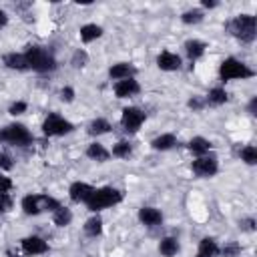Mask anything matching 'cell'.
I'll return each mask as SVG.
<instances>
[{
  "mask_svg": "<svg viewBox=\"0 0 257 257\" xmlns=\"http://www.w3.org/2000/svg\"><path fill=\"white\" fill-rule=\"evenodd\" d=\"M191 169H193V173H195L197 177H213V175H217L219 165H217V159H215V157L203 155V157H197V159L193 161Z\"/></svg>",
  "mask_w": 257,
  "mask_h": 257,
  "instance_id": "8",
  "label": "cell"
},
{
  "mask_svg": "<svg viewBox=\"0 0 257 257\" xmlns=\"http://www.w3.org/2000/svg\"><path fill=\"white\" fill-rule=\"evenodd\" d=\"M255 72L241 60L237 58H225L219 66V76L221 80H235V78H251Z\"/></svg>",
  "mask_w": 257,
  "mask_h": 257,
  "instance_id": "5",
  "label": "cell"
},
{
  "mask_svg": "<svg viewBox=\"0 0 257 257\" xmlns=\"http://www.w3.org/2000/svg\"><path fill=\"white\" fill-rule=\"evenodd\" d=\"M203 104H205V102H203L201 98H191V100H189V106H191L193 110H201Z\"/></svg>",
  "mask_w": 257,
  "mask_h": 257,
  "instance_id": "39",
  "label": "cell"
},
{
  "mask_svg": "<svg viewBox=\"0 0 257 257\" xmlns=\"http://www.w3.org/2000/svg\"><path fill=\"white\" fill-rule=\"evenodd\" d=\"M139 90H141V86H139V82L135 80V76H133V78H124V80H116V84H114V94H116L118 98L135 96Z\"/></svg>",
  "mask_w": 257,
  "mask_h": 257,
  "instance_id": "11",
  "label": "cell"
},
{
  "mask_svg": "<svg viewBox=\"0 0 257 257\" xmlns=\"http://www.w3.org/2000/svg\"><path fill=\"white\" fill-rule=\"evenodd\" d=\"M159 251H161V255H165V257H173V255L179 253V241H177L175 237H165V239L161 241V245H159Z\"/></svg>",
  "mask_w": 257,
  "mask_h": 257,
  "instance_id": "23",
  "label": "cell"
},
{
  "mask_svg": "<svg viewBox=\"0 0 257 257\" xmlns=\"http://www.w3.org/2000/svg\"><path fill=\"white\" fill-rule=\"evenodd\" d=\"M239 227H241L243 231H253V229H255V219H253V217H247V219H243V221L239 223Z\"/></svg>",
  "mask_w": 257,
  "mask_h": 257,
  "instance_id": "36",
  "label": "cell"
},
{
  "mask_svg": "<svg viewBox=\"0 0 257 257\" xmlns=\"http://www.w3.org/2000/svg\"><path fill=\"white\" fill-rule=\"evenodd\" d=\"M72 66L74 68H82V66H86L88 64V54H86V50H82V48H78V50H74V54H72Z\"/></svg>",
  "mask_w": 257,
  "mask_h": 257,
  "instance_id": "31",
  "label": "cell"
},
{
  "mask_svg": "<svg viewBox=\"0 0 257 257\" xmlns=\"http://www.w3.org/2000/svg\"><path fill=\"white\" fill-rule=\"evenodd\" d=\"M92 193H94V187H90L88 183H82V181L72 183L70 189H68V195L74 203H86Z\"/></svg>",
  "mask_w": 257,
  "mask_h": 257,
  "instance_id": "9",
  "label": "cell"
},
{
  "mask_svg": "<svg viewBox=\"0 0 257 257\" xmlns=\"http://www.w3.org/2000/svg\"><path fill=\"white\" fill-rule=\"evenodd\" d=\"M239 155H241V159H243L247 165H255V163H257V149H255L253 145H247V147H243Z\"/></svg>",
  "mask_w": 257,
  "mask_h": 257,
  "instance_id": "30",
  "label": "cell"
},
{
  "mask_svg": "<svg viewBox=\"0 0 257 257\" xmlns=\"http://www.w3.org/2000/svg\"><path fill=\"white\" fill-rule=\"evenodd\" d=\"M131 153H133V149H131V145H128L126 141H118V143L112 147V155L118 157V159H128Z\"/></svg>",
  "mask_w": 257,
  "mask_h": 257,
  "instance_id": "28",
  "label": "cell"
},
{
  "mask_svg": "<svg viewBox=\"0 0 257 257\" xmlns=\"http://www.w3.org/2000/svg\"><path fill=\"white\" fill-rule=\"evenodd\" d=\"M4 64L8 66V68H12V70H28V66H26V58H24V54H20V52H8V54H4Z\"/></svg>",
  "mask_w": 257,
  "mask_h": 257,
  "instance_id": "16",
  "label": "cell"
},
{
  "mask_svg": "<svg viewBox=\"0 0 257 257\" xmlns=\"http://www.w3.org/2000/svg\"><path fill=\"white\" fill-rule=\"evenodd\" d=\"M205 48H207V44L201 42V40H187V42H185V52H187V56H189L191 60L201 58V56L205 54Z\"/></svg>",
  "mask_w": 257,
  "mask_h": 257,
  "instance_id": "18",
  "label": "cell"
},
{
  "mask_svg": "<svg viewBox=\"0 0 257 257\" xmlns=\"http://www.w3.org/2000/svg\"><path fill=\"white\" fill-rule=\"evenodd\" d=\"M199 255H201V257H215V255H219V245H217V241L211 239V237L201 239V243H199Z\"/></svg>",
  "mask_w": 257,
  "mask_h": 257,
  "instance_id": "20",
  "label": "cell"
},
{
  "mask_svg": "<svg viewBox=\"0 0 257 257\" xmlns=\"http://www.w3.org/2000/svg\"><path fill=\"white\" fill-rule=\"evenodd\" d=\"M157 66H159L161 70H167V72L179 70V68H181V56L175 54V52L165 50V52H161V54L157 56Z\"/></svg>",
  "mask_w": 257,
  "mask_h": 257,
  "instance_id": "12",
  "label": "cell"
},
{
  "mask_svg": "<svg viewBox=\"0 0 257 257\" xmlns=\"http://www.w3.org/2000/svg\"><path fill=\"white\" fill-rule=\"evenodd\" d=\"M197 257H201V255H197Z\"/></svg>",
  "mask_w": 257,
  "mask_h": 257,
  "instance_id": "43",
  "label": "cell"
},
{
  "mask_svg": "<svg viewBox=\"0 0 257 257\" xmlns=\"http://www.w3.org/2000/svg\"><path fill=\"white\" fill-rule=\"evenodd\" d=\"M137 72V68L128 62H118V64H112L108 68V76L112 80H124V78H133Z\"/></svg>",
  "mask_w": 257,
  "mask_h": 257,
  "instance_id": "13",
  "label": "cell"
},
{
  "mask_svg": "<svg viewBox=\"0 0 257 257\" xmlns=\"http://www.w3.org/2000/svg\"><path fill=\"white\" fill-rule=\"evenodd\" d=\"M0 169H4V171L12 169V159L8 155H4V153H0Z\"/></svg>",
  "mask_w": 257,
  "mask_h": 257,
  "instance_id": "37",
  "label": "cell"
},
{
  "mask_svg": "<svg viewBox=\"0 0 257 257\" xmlns=\"http://www.w3.org/2000/svg\"><path fill=\"white\" fill-rule=\"evenodd\" d=\"M60 98H62L64 102H72V100H74V88L64 86V88L60 90Z\"/></svg>",
  "mask_w": 257,
  "mask_h": 257,
  "instance_id": "35",
  "label": "cell"
},
{
  "mask_svg": "<svg viewBox=\"0 0 257 257\" xmlns=\"http://www.w3.org/2000/svg\"><path fill=\"white\" fill-rule=\"evenodd\" d=\"M12 189V181L8 177H2L0 175V193H8Z\"/></svg>",
  "mask_w": 257,
  "mask_h": 257,
  "instance_id": "38",
  "label": "cell"
},
{
  "mask_svg": "<svg viewBox=\"0 0 257 257\" xmlns=\"http://www.w3.org/2000/svg\"><path fill=\"white\" fill-rule=\"evenodd\" d=\"M34 137L30 135V131L20 124V122H12V124H6L2 131H0V143H6V145H14V147H28L32 145Z\"/></svg>",
  "mask_w": 257,
  "mask_h": 257,
  "instance_id": "4",
  "label": "cell"
},
{
  "mask_svg": "<svg viewBox=\"0 0 257 257\" xmlns=\"http://www.w3.org/2000/svg\"><path fill=\"white\" fill-rule=\"evenodd\" d=\"M22 251H24L26 255H42V253L48 251V243H46L44 239L36 237V235L24 237V239H22Z\"/></svg>",
  "mask_w": 257,
  "mask_h": 257,
  "instance_id": "10",
  "label": "cell"
},
{
  "mask_svg": "<svg viewBox=\"0 0 257 257\" xmlns=\"http://www.w3.org/2000/svg\"><path fill=\"white\" fill-rule=\"evenodd\" d=\"M6 24H8V16H6L4 10H0V28H4Z\"/></svg>",
  "mask_w": 257,
  "mask_h": 257,
  "instance_id": "41",
  "label": "cell"
},
{
  "mask_svg": "<svg viewBox=\"0 0 257 257\" xmlns=\"http://www.w3.org/2000/svg\"><path fill=\"white\" fill-rule=\"evenodd\" d=\"M84 233L88 237H98L102 233V221H100V217H90L84 223Z\"/></svg>",
  "mask_w": 257,
  "mask_h": 257,
  "instance_id": "27",
  "label": "cell"
},
{
  "mask_svg": "<svg viewBox=\"0 0 257 257\" xmlns=\"http://www.w3.org/2000/svg\"><path fill=\"white\" fill-rule=\"evenodd\" d=\"M22 209H24V213L26 215H38V213H42V193H38V195H26L24 199H22Z\"/></svg>",
  "mask_w": 257,
  "mask_h": 257,
  "instance_id": "14",
  "label": "cell"
},
{
  "mask_svg": "<svg viewBox=\"0 0 257 257\" xmlns=\"http://www.w3.org/2000/svg\"><path fill=\"white\" fill-rule=\"evenodd\" d=\"M145 122V112L137 106H126L122 110V116H120V124L126 133H137L141 128V124Z\"/></svg>",
  "mask_w": 257,
  "mask_h": 257,
  "instance_id": "7",
  "label": "cell"
},
{
  "mask_svg": "<svg viewBox=\"0 0 257 257\" xmlns=\"http://www.w3.org/2000/svg\"><path fill=\"white\" fill-rule=\"evenodd\" d=\"M24 110H26V102H24V100H16V102L10 104V110H8V112L16 116V114H22Z\"/></svg>",
  "mask_w": 257,
  "mask_h": 257,
  "instance_id": "34",
  "label": "cell"
},
{
  "mask_svg": "<svg viewBox=\"0 0 257 257\" xmlns=\"http://www.w3.org/2000/svg\"><path fill=\"white\" fill-rule=\"evenodd\" d=\"M139 219H141V223H145L147 227H155V225H159V223L163 221V215H161V211L155 209V207H143V209L139 211Z\"/></svg>",
  "mask_w": 257,
  "mask_h": 257,
  "instance_id": "15",
  "label": "cell"
},
{
  "mask_svg": "<svg viewBox=\"0 0 257 257\" xmlns=\"http://www.w3.org/2000/svg\"><path fill=\"white\" fill-rule=\"evenodd\" d=\"M10 207H12L10 195H8V193H0V215L6 213V211H10Z\"/></svg>",
  "mask_w": 257,
  "mask_h": 257,
  "instance_id": "33",
  "label": "cell"
},
{
  "mask_svg": "<svg viewBox=\"0 0 257 257\" xmlns=\"http://www.w3.org/2000/svg\"><path fill=\"white\" fill-rule=\"evenodd\" d=\"M219 253H223L225 257H237V255L241 253V245L235 243V241H229L223 249H219Z\"/></svg>",
  "mask_w": 257,
  "mask_h": 257,
  "instance_id": "32",
  "label": "cell"
},
{
  "mask_svg": "<svg viewBox=\"0 0 257 257\" xmlns=\"http://www.w3.org/2000/svg\"><path fill=\"white\" fill-rule=\"evenodd\" d=\"M100 34H102V28L96 26V24H84V26L80 28V40L86 42V44L92 42V40H96Z\"/></svg>",
  "mask_w": 257,
  "mask_h": 257,
  "instance_id": "22",
  "label": "cell"
},
{
  "mask_svg": "<svg viewBox=\"0 0 257 257\" xmlns=\"http://www.w3.org/2000/svg\"><path fill=\"white\" fill-rule=\"evenodd\" d=\"M189 151L193 155H197V157H203V155H207L211 151V143L207 139H203V137H195V139L189 141Z\"/></svg>",
  "mask_w": 257,
  "mask_h": 257,
  "instance_id": "19",
  "label": "cell"
},
{
  "mask_svg": "<svg viewBox=\"0 0 257 257\" xmlns=\"http://www.w3.org/2000/svg\"><path fill=\"white\" fill-rule=\"evenodd\" d=\"M122 201V193L114 187H102V189H94V193L90 195V199L86 201V207L88 211H100V209H106V207H112L116 203Z\"/></svg>",
  "mask_w": 257,
  "mask_h": 257,
  "instance_id": "3",
  "label": "cell"
},
{
  "mask_svg": "<svg viewBox=\"0 0 257 257\" xmlns=\"http://www.w3.org/2000/svg\"><path fill=\"white\" fill-rule=\"evenodd\" d=\"M247 110H249V114H257V96H253L251 100H249V106H247Z\"/></svg>",
  "mask_w": 257,
  "mask_h": 257,
  "instance_id": "40",
  "label": "cell"
},
{
  "mask_svg": "<svg viewBox=\"0 0 257 257\" xmlns=\"http://www.w3.org/2000/svg\"><path fill=\"white\" fill-rule=\"evenodd\" d=\"M86 157H88V159H92V161L104 163V161H108L110 153H108L100 143H90V145H88V149H86Z\"/></svg>",
  "mask_w": 257,
  "mask_h": 257,
  "instance_id": "17",
  "label": "cell"
},
{
  "mask_svg": "<svg viewBox=\"0 0 257 257\" xmlns=\"http://www.w3.org/2000/svg\"><path fill=\"white\" fill-rule=\"evenodd\" d=\"M110 131V122L106 118H94L90 124H88V135L92 137H98V135H106Z\"/></svg>",
  "mask_w": 257,
  "mask_h": 257,
  "instance_id": "24",
  "label": "cell"
},
{
  "mask_svg": "<svg viewBox=\"0 0 257 257\" xmlns=\"http://www.w3.org/2000/svg\"><path fill=\"white\" fill-rule=\"evenodd\" d=\"M201 4H203L205 8H215V6H217V2H215V0H203Z\"/></svg>",
  "mask_w": 257,
  "mask_h": 257,
  "instance_id": "42",
  "label": "cell"
},
{
  "mask_svg": "<svg viewBox=\"0 0 257 257\" xmlns=\"http://www.w3.org/2000/svg\"><path fill=\"white\" fill-rule=\"evenodd\" d=\"M227 98H229V94H227V90H225V88H221V86L213 88V90L207 94V102H209V104H213V106L225 104V102H227Z\"/></svg>",
  "mask_w": 257,
  "mask_h": 257,
  "instance_id": "25",
  "label": "cell"
},
{
  "mask_svg": "<svg viewBox=\"0 0 257 257\" xmlns=\"http://www.w3.org/2000/svg\"><path fill=\"white\" fill-rule=\"evenodd\" d=\"M229 32L241 42H253L257 34V18L253 14H239L227 24Z\"/></svg>",
  "mask_w": 257,
  "mask_h": 257,
  "instance_id": "1",
  "label": "cell"
},
{
  "mask_svg": "<svg viewBox=\"0 0 257 257\" xmlns=\"http://www.w3.org/2000/svg\"><path fill=\"white\" fill-rule=\"evenodd\" d=\"M24 58H26V66L36 72H50L56 68L54 56L42 46H28L24 52Z\"/></svg>",
  "mask_w": 257,
  "mask_h": 257,
  "instance_id": "2",
  "label": "cell"
},
{
  "mask_svg": "<svg viewBox=\"0 0 257 257\" xmlns=\"http://www.w3.org/2000/svg\"><path fill=\"white\" fill-rule=\"evenodd\" d=\"M72 128H74L72 122H68L66 118H62L56 112H50L42 122V133L46 137H62V135H68Z\"/></svg>",
  "mask_w": 257,
  "mask_h": 257,
  "instance_id": "6",
  "label": "cell"
},
{
  "mask_svg": "<svg viewBox=\"0 0 257 257\" xmlns=\"http://www.w3.org/2000/svg\"><path fill=\"white\" fill-rule=\"evenodd\" d=\"M52 219H54V223L58 225V227H66V225H70V221H72V213H70V209H66V207H58L54 213H52Z\"/></svg>",
  "mask_w": 257,
  "mask_h": 257,
  "instance_id": "26",
  "label": "cell"
},
{
  "mask_svg": "<svg viewBox=\"0 0 257 257\" xmlns=\"http://www.w3.org/2000/svg\"><path fill=\"white\" fill-rule=\"evenodd\" d=\"M181 20H183L185 24H199V22L203 20V12H201L199 8H193V10H187V12H183V16H181Z\"/></svg>",
  "mask_w": 257,
  "mask_h": 257,
  "instance_id": "29",
  "label": "cell"
},
{
  "mask_svg": "<svg viewBox=\"0 0 257 257\" xmlns=\"http://www.w3.org/2000/svg\"><path fill=\"white\" fill-rule=\"evenodd\" d=\"M151 145H153V149H155V151H169V149H173V147L177 145V139H175V135L167 133V135L157 137Z\"/></svg>",
  "mask_w": 257,
  "mask_h": 257,
  "instance_id": "21",
  "label": "cell"
}]
</instances>
